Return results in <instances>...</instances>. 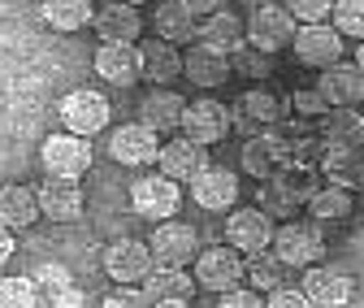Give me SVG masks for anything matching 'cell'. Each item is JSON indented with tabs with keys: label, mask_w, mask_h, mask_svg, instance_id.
<instances>
[{
	"label": "cell",
	"mask_w": 364,
	"mask_h": 308,
	"mask_svg": "<svg viewBox=\"0 0 364 308\" xmlns=\"http://www.w3.org/2000/svg\"><path fill=\"white\" fill-rule=\"evenodd\" d=\"M291 48H295V57H299L304 65L330 70V65L343 61V35H338L334 26H299V35H295Z\"/></svg>",
	"instance_id": "cell-15"
},
{
	"label": "cell",
	"mask_w": 364,
	"mask_h": 308,
	"mask_svg": "<svg viewBox=\"0 0 364 308\" xmlns=\"http://www.w3.org/2000/svg\"><path fill=\"white\" fill-rule=\"evenodd\" d=\"M191 196H196V204L208 208V213L235 208V200H239V179H235V169L213 165L208 174H200V179L191 183Z\"/></svg>",
	"instance_id": "cell-19"
},
{
	"label": "cell",
	"mask_w": 364,
	"mask_h": 308,
	"mask_svg": "<svg viewBox=\"0 0 364 308\" xmlns=\"http://www.w3.org/2000/svg\"><path fill=\"white\" fill-rule=\"evenodd\" d=\"M35 196H39V213L53 217V222H74L82 213V187L74 179H43Z\"/></svg>",
	"instance_id": "cell-21"
},
{
	"label": "cell",
	"mask_w": 364,
	"mask_h": 308,
	"mask_svg": "<svg viewBox=\"0 0 364 308\" xmlns=\"http://www.w3.org/2000/svg\"><path fill=\"white\" fill-rule=\"evenodd\" d=\"M39 161H43V169H48V179H74V183H78L82 174L91 169V144L78 139V135L57 130V135L43 139Z\"/></svg>",
	"instance_id": "cell-8"
},
{
	"label": "cell",
	"mask_w": 364,
	"mask_h": 308,
	"mask_svg": "<svg viewBox=\"0 0 364 308\" xmlns=\"http://www.w3.org/2000/svg\"><path fill=\"white\" fill-rule=\"evenodd\" d=\"M53 304H57V308H82V295H78L74 287H61V291L53 295Z\"/></svg>",
	"instance_id": "cell-43"
},
{
	"label": "cell",
	"mask_w": 364,
	"mask_h": 308,
	"mask_svg": "<svg viewBox=\"0 0 364 308\" xmlns=\"http://www.w3.org/2000/svg\"><path fill=\"white\" fill-rule=\"evenodd\" d=\"M304 295L312 308H343L351 299V278L338 265H312L304 270Z\"/></svg>",
	"instance_id": "cell-17"
},
{
	"label": "cell",
	"mask_w": 364,
	"mask_h": 308,
	"mask_svg": "<svg viewBox=\"0 0 364 308\" xmlns=\"http://www.w3.org/2000/svg\"><path fill=\"white\" fill-rule=\"evenodd\" d=\"M105 270H109L113 282H126L130 287V282H148L152 270H156V260H152V248L148 243H139V239H117L105 252Z\"/></svg>",
	"instance_id": "cell-14"
},
{
	"label": "cell",
	"mask_w": 364,
	"mask_h": 308,
	"mask_svg": "<svg viewBox=\"0 0 364 308\" xmlns=\"http://www.w3.org/2000/svg\"><path fill=\"white\" fill-rule=\"evenodd\" d=\"M230 70H239V74H247V78H264V74H273V57L260 53L252 39H243L239 53L230 57Z\"/></svg>",
	"instance_id": "cell-34"
},
{
	"label": "cell",
	"mask_w": 364,
	"mask_h": 308,
	"mask_svg": "<svg viewBox=\"0 0 364 308\" xmlns=\"http://www.w3.org/2000/svg\"><path fill=\"white\" fill-rule=\"evenodd\" d=\"M308 213L316 217V222H343V217L355 213V200L343 187H321V191L308 200Z\"/></svg>",
	"instance_id": "cell-31"
},
{
	"label": "cell",
	"mask_w": 364,
	"mask_h": 308,
	"mask_svg": "<svg viewBox=\"0 0 364 308\" xmlns=\"http://www.w3.org/2000/svg\"><path fill=\"white\" fill-rule=\"evenodd\" d=\"M247 278L260 287V291H282V282H287V265L278 256H273V248L269 252H260V256H247Z\"/></svg>",
	"instance_id": "cell-32"
},
{
	"label": "cell",
	"mask_w": 364,
	"mask_h": 308,
	"mask_svg": "<svg viewBox=\"0 0 364 308\" xmlns=\"http://www.w3.org/2000/svg\"><path fill=\"white\" fill-rule=\"evenodd\" d=\"M330 26L347 39H360L364 43V0H343V5H334V18Z\"/></svg>",
	"instance_id": "cell-36"
},
{
	"label": "cell",
	"mask_w": 364,
	"mask_h": 308,
	"mask_svg": "<svg viewBox=\"0 0 364 308\" xmlns=\"http://www.w3.org/2000/svg\"><path fill=\"white\" fill-rule=\"evenodd\" d=\"M321 135L330 148H364V117L355 109H330L321 117Z\"/></svg>",
	"instance_id": "cell-29"
},
{
	"label": "cell",
	"mask_w": 364,
	"mask_h": 308,
	"mask_svg": "<svg viewBox=\"0 0 364 308\" xmlns=\"http://www.w3.org/2000/svg\"><path fill=\"white\" fill-rule=\"evenodd\" d=\"M182 117H187V100H182L178 92H169V87H156V92H148V96L139 100V126L156 130V135L178 130Z\"/></svg>",
	"instance_id": "cell-20"
},
{
	"label": "cell",
	"mask_w": 364,
	"mask_h": 308,
	"mask_svg": "<svg viewBox=\"0 0 364 308\" xmlns=\"http://www.w3.org/2000/svg\"><path fill=\"white\" fill-rule=\"evenodd\" d=\"M316 92L326 96L330 109H351L364 100V70L355 61H338L330 70H321V83H316Z\"/></svg>",
	"instance_id": "cell-16"
},
{
	"label": "cell",
	"mask_w": 364,
	"mask_h": 308,
	"mask_svg": "<svg viewBox=\"0 0 364 308\" xmlns=\"http://www.w3.org/2000/svg\"><path fill=\"white\" fill-rule=\"evenodd\" d=\"M243 278H247V260L235 248H204L200 260H196V282L204 291L230 295V291H239Z\"/></svg>",
	"instance_id": "cell-7"
},
{
	"label": "cell",
	"mask_w": 364,
	"mask_h": 308,
	"mask_svg": "<svg viewBox=\"0 0 364 308\" xmlns=\"http://www.w3.org/2000/svg\"><path fill=\"white\" fill-rule=\"evenodd\" d=\"M0 308H39L35 282H31L26 274H18V278H0Z\"/></svg>",
	"instance_id": "cell-35"
},
{
	"label": "cell",
	"mask_w": 364,
	"mask_h": 308,
	"mask_svg": "<svg viewBox=\"0 0 364 308\" xmlns=\"http://www.w3.org/2000/svg\"><path fill=\"white\" fill-rule=\"evenodd\" d=\"M130 204L139 217H148V222H173V213L182 204V187L169 183L165 174H144V179L130 183Z\"/></svg>",
	"instance_id": "cell-4"
},
{
	"label": "cell",
	"mask_w": 364,
	"mask_h": 308,
	"mask_svg": "<svg viewBox=\"0 0 364 308\" xmlns=\"http://www.w3.org/2000/svg\"><path fill=\"white\" fill-rule=\"evenodd\" d=\"M196 287L200 282L187 270H152V278L144 282V291H148V299L156 308H187L191 295H196Z\"/></svg>",
	"instance_id": "cell-22"
},
{
	"label": "cell",
	"mask_w": 364,
	"mask_h": 308,
	"mask_svg": "<svg viewBox=\"0 0 364 308\" xmlns=\"http://www.w3.org/2000/svg\"><path fill=\"white\" fill-rule=\"evenodd\" d=\"M109 156L117 165H134V169L152 165V161H161V135L148 130V126H139V122H126L109 135Z\"/></svg>",
	"instance_id": "cell-13"
},
{
	"label": "cell",
	"mask_w": 364,
	"mask_h": 308,
	"mask_svg": "<svg viewBox=\"0 0 364 308\" xmlns=\"http://www.w3.org/2000/svg\"><path fill=\"white\" fill-rule=\"evenodd\" d=\"M148 248H152L156 270H187V265H196V260H200V235L187 222H161L152 230Z\"/></svg>",
	"instance_id": "cell-3"
},
{
	"label": "cell",
	"mask_w": 364,
	"mask_h": 308,
	"mask_svg": "<svg viewBox=\"0 0 364 308\" xmlns=\"http://www.w3.org/2000/svg\"><path fill=\"white\" fill-rule=\"evenodd\" d=\"M105 308H156L144 287H117L105 295Z\"/></svg>",
	"instance_id": "cell-39"
},
{
	"label": "cell",
	"mask_w": 364,
	"mask_h": 308,
	"mask_svg": "<svg viewBox=\"0 0 364 308\" xmlns=\"http://www.w3.org/2000/svg\"><path fill=\"white\" fill-rule=\"evenodd\" d=\"M109 113H113V105L96 87H78V92H70L61 100V126H65V135H78V139H91L96 130H105Z\"/></svg>",
	"instance_id": "cell-2"
},
{
	"label": "cell",
	"mask_w": 364,
	"mask_h": 308,
	"mask_svg": "<svg viewBox=\"0 0 364 308\" xmlns=\"http://www.w3.org/2000/svg\"><path fill=\"white\" fill-rule=\"evenodd\" d=\"M243 169L252 174V179H264V183L273 179V174H278V156H273V148H269L264 135L243 144Z\"/></svg>",
	"instance_id": "cell-33"
},
{
	"label": "cell",
	"mask_w": 364,
	"mask_h": 308,
	"mask_svg": "<svg viewBox=\"0 0 364 308\" xmlns=\"http://www.w3.org/2000/svg\"><path fill=\"white\" fill-rule=\"evenodd\" d=\"M96 5H87V0H48L43 5V22L57 26V31H82L96 22Z\"/></svg>",
	"instance_id": "cell-30"
},
{
	"label": "cell",
	"mask_w": 364,
	"mask_h": 308,
	"mask_svg": "<svg viewBox=\"0 0 364 308\" xmlns=\"http://www.w3.org/2000/svg\"><path fill=\"white\" fill-rule=\"evenodd\" d=\"M355 65L364 70V43H360V48H355Z\"/></svg>",
	"instance_id": "cell-45"
},
{
	"label": "cell",
	"mask_w": 364,
	"mask_h": 308,
	"mask_svg": "<svg viewBox=\"0 0 364 308\" xmlns=\"http://www.w3.org/2000/svg\"><path fill=\"white\" fill-rule=\"evenodd\" d=\"M295 35H299V22L291 18L287 5H256L252 18H247V39L269 57L282 53L287 43H295Z\"/></svg>",
	"instance_id": "cell-6"
},
{
	"label": "cell",
	"mask_w": 364,
	"mask_h": 308,
	"mask_svg": "<svg viewBox=\"0 0 364 308\" xmlns=\"http://www.w3.org/2000/svg\"><path fill=\"white\" fill-rule=\"evenodd\" d=\"M243 18L239 14H230V9H217L213 18H204V26H200V43L208 53H221V57H235L239 53V43H243Z\"/></svg>",
	"instance_id": "cell-24"
},
{
	"label": "cell",
	"mask_w": 364,
	"mask_h": 308,
	"mask_svg": "<svg viewBox=\"0 0 364 308\" xmlns=\"http://www.w3.org/2000/svg\"><path fill=\"white\" fill-rule=\"evenodd\" d=\"M14 248H18V243H14V230H5V226H0V265H5V260L14 256Z\"/></svg>",
	"instance_id": "cell-44"
},
{
	"label": "cell",
	"mask_w": 364,
	"mask_h": 308,
	"mask_svg": "<svg viewBox=\"0 0 364 308\" xmlns=\"http://www.w3.org/2000/svg\"><path fill=\"white\" fill-rule=\"evenodd\" d=\"M139 31H144V18H139L134 5H105L96 14V35L105 43H134Z\"/></svg>",
	"instance_id": "cell-27"
},
{
	"label": "cell",
	"mask_w": 364,
	"mask_h": 308,
	"mask_svg": "<svg viewBox=\"0 0 364 308\" xmlns=\"http://www.w3.org/2000/svg\"><path fill=\"white\" fill-rule=\"evenodd\" d=\"M260 208H269V217H291L299 208V200L278 179H269V183H260Z\"/></svg>",
	"instance_id": "cell-37"
},
{
	"label": "cell",
	"mask_w": 364,
	"mask_h": 308,
	"mask_svg": "<svg viewBox=\"0 0 364 308\" xmlns=\"http://www.w3.org/2000/svg\"><path fill=\"white\" fill-rule=\"evenodd\" d=\"M230 113H235V126L243 130L247 139H260L256 130H269L278 126V122H287V109H282V96H273V92H264V87H252V92H243L239 96V105H230Z\"/></svg>",
	"instance_id": "cell-11"
},
{
	"label": "cell",
	"mask_w": 364,
	"mask_h": 308,
	"mask_svg": "<svg viewBox=\"0 0 364 308\" xmlns=\"http://www.w3.org/2000/svg\"><path fill=\"white\" fill-rule=\"evenodd\" d=\"M230 130H235L230 105H221L213 96H200V100L187 105V117H182V135H187V139H196V144L208 148V144H221Z\"/></svg>",
	"instance_id": "cell-10"
},
{
	"label": "cell",
	"mask_w": 364,
	"mask_h": 308,
	"mask_svg": "<svg viewBox=\"0 0 364 308\" xmlns=\"http://www.w3.org/2000/svg\"><path fill=\"white\" fill-rule=\"evenodd\" d=\"M264 308H312V304H308L304 291H287V287H282V291H273V295H269Z\"/></svg>",
	"instance_id": "cell-41"
},
{
	"label": "cell",
	"mask_w": 364,
	"mask_h": 308,
	"mask_svg": "<svg viewBox=\"0 0 364 308\" xmlns=\"http://www.w3.org/2000/svg\"><path fill=\"white\" fill-rule=\"evenodd\" d=\"M321 174L330 179V187L360 191L364 187V148H326Z\"/></svg>",
	"instance_id": "cell-25"
},
{
	"label": "cell",
	"mask_w": 364,
	"mask_h": 308,
	"mask_svg": "<svg viewBox=\"0 0 364 308\" xmlns=\"http://www.w3.org/2000/svg\"><path fill=\"white\" fill-rule=\"evenodd\" d=\"M39 196L31 191V187H22V183H5L0 187V226L5 230H26V226H35L39 222Z\"/></svg>",
	"instance_id": "cell-23"
},
{
	"label": "cell",
	"mask_w": 364,
	"mask_h": 308,
	"mask_svg": "<svg viewBox=\"0 0 364 308\" xmlns=\"http://www.w3.org/2000/svg\"><path fill=\"white\" fill-rule=\"evenodd\" d=\"M291 109H295L299 117H316V122L330 113V105H326L321 92H295V96H291Z\"/></svg>",
	"instance_id": "cell-40"
},
{
	"label": "cell",
	"mask_w": 364,
	"mask_h": 308,
	"mask_svg": "<svg viewBox=\"0 0 364 308\" xmlns=\"http://www.w3.org/2000/svg\"><path fill=\"white\" fill-rule=\"evenodd\" d=\"M161 174L169 183H196L200 174H208L213 169V161H208V148L204 144H196V139H187V135H178V139H165L161 144Z\"/></svg>",
	"instance_id": "cell-12"
},
{
	"label": "cell",
	"mask_w": 364,
	"mask_h": 308,
	"mask_svg": "<svg viewBox=\"0 0 364 308\" xmlns=\"http://www.w3.org/2000/svg\"><path fill=\"white\" fill-rule=\"evenodd\" d=\"M273 217L264 208H235L225 217V243H230L239 256H260L273 243Z\"/></svg>",
	"instance_id": "cell-9"
},
{
	"label": "cell",
	"mask_w": 364,
	"mask_h": 308,
	"mask_svg": "<svg viewBox=\"0 0 364 308\" xmlns=\"http://www.w3.org/2000/svg\"><path fill=\"white\" fill-rule=\"evenodd\" d=\"M287 9H291V18L299 26H330V18H334L330 0H295V5H287Z\"/></svg>",
	"instance_id": "cell-38"
},
{
	"label": "cell",
	"mask_w": 364,
	"mask_h": 308,
	"mask_svg": "<svg viewBox=\"0 0 364 308\" xmlns=\"http://www.w3.org/2000/svg\"><path fill=\"white\" fill-rule=\"evenodd\" d=\"M217 14V5H191V0H165V5H156V14H152V26H156V39H165V43H187V39H196L200 35V26H204V18H213Z\"/></svg>",
	"instance_id": "cell-5"
},
{
	"label": "cell",
	"mask_w": 364,
	"mask_h": 308,
	"mask_svg": "<svg viewBox=\"0 0 364 308\" xmlns=\"http://www.w3.org/2000/svg\"><path fill=\"white\" fill-rule=\"evenodd\" d=\"M182 74H187L196 87H204V92H213V87H221L230 78V57L208 53L204 43H196L191 53H182Z\"/></svg>",
	"instance_id": "cell-26"
},
{
	"label": "cell",
	"mask_w": 364,
	"mask_h": 308,
	"mask_svg": "<svg viewBox=\"0 0 364 308\" xmlns=\"http://www.w3.org/2000/svg\"><path fill=\"white\" fill-rule=\"evenodd\" d=\"M96 74L113 87H130L134 78H144V57L134 43H100L96 48Z\"/></svg>",
	"instance_id": "cell-18"
},
{
	"label": "cell",
	"mask_w": 364,
	"mask_h": 308,
	"mask_svg": "<svg viewBox=\"0 0 364 308\" xmlns=\"http://www.w3.org/2000/svg\"><path fill=\"white\" fill-rule=\"evenodd\" d=\"M139 57H144V78H152L156 87H169L182 74V53L165 39H148L139 48Z\"/></svg>",
	"instance_id": "cell-28"
},
{
	"label": "cell",
	"mask_w": 364,
	"mask_h": 308,
	"mask_svg": "<svg viewBox=\"0 0 364 308\" xmlns=\"http://www.w3.org/2000/svg\"><path fill=\"white\" fill-rule=\"evenodd\" d=\"M217 308H264V299H260L256 291H243V287H239V291H230V295H221Z\"/></svg>",
	"instance_id": "cell-42"
},
{
	"label": "cell",
	"mask_w": 364,
	"mask_h": 308,
	"mask_svg": "<svg viewBox=\"0 0 364 308\" xmlns=\"http://www.w3.org/2000/svg\"><path fill=\"white\" fill-rule=\"evenodd\" d=\"M273 256H278L287 270L321 265V256H326L321 226H316V222H287V226H278V235H273Z\"/></svg>",
	"instance_id": "cell-1"
}]
</instances>
